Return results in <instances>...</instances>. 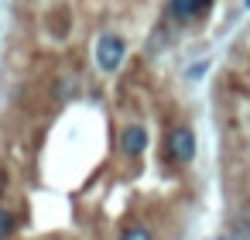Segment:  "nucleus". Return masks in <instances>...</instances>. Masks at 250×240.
I'll list each match as a JSON object with an SVG mask.
<instances>
[{
    "mask_svg": "<svg viewBox=\"0 0 250 240\" xmlns=\"http://www.w3.org/2000/svg\"><path fill=\"white\" fill-rule=\"evenodd\" d=\"M165 151H168L171 161L188 165L195 158V134H192V127H185V124L182 127H171L168 137H165Z\"/></svg>",
    "mask_w": 250,
    "mask_h": 240,
    "instance_id": "obj_2",
    "label": "nucleus"
},
{
    "mask_svg": "<svg viewBox=\"0 0 250 240\" xmlns=\"http://www.w3.org/2000/svg\"><path fill=\"white\" fill-rule=\"evenodd\" d=\"M209 4H212V0H168V14H171L175 21L188 24V21H195L199 14H206Z\"/></svg>",
    "mask_w": 250,
    "mask_h": 240,
    "instance_id": "obj_4",
    "label": "nucleus"
},
{
    "mask_svg": "<svg viewBox=\"0 0 250 240\" xmlns=\"http://www.w3.org/2000/svg\"><path fill=\"white\" fill-rule=\"evenodd\" d=\"M120 240H154V233L147 226H130V230L120 233Z\"/></svg>",
    "mask_w": 250,
    "mask_h": 240,
    "instance_id": "obj_6",
    "label": "nucleus"
},
{
    "mask_svg": "<svg viewBox=\"0 0 250 240\" xmlns=\"http://www.w3.org/2000/svg\"><path fill=\"white\" fill-rule=\"evenodd\" d=\"M14 230H18V213L0 206V240H11V237H14Z\"/></svg>",
    "mask_w": 250,
    "mask_h": 240,
    "instance_id": "obj_5",
    "label": "nucleus"
},
{
    "mask_svg": "<svg viewBox=\"0 0 250 240\" xmlns=\"http://www.w3.org/2000/svg\"><path fill=\"white\" fill-rule=\"evenodd\" d=\"M4 192H7V172L0 168V196H4Z\"/></svg>",
    "mask_w": 250,
    "mask_h": 240,
    "instance_id": "obj_8",
    "label": "nucleus"
},
{
    "mask_svg": "<svg viewBox=\"0 0 250 240\" xmlns=\"http://www.w3.org/2000/svg\"><path fill=\"white\" fill-rule=\"evenodd\" d=\"M243 4H247V7H250V0H243Z\"/></svg>",
    "mask_w": 250,
    "mask_h": 240,
    "instance_id": "obj_10",
    "label": "nucleus"
},
{
    "mask_svg": "<svg viewBox=\"0 0 250 240\" xmlns=\"http://www.w3.org/2000/svg\"><path fill=\"white\" fill-rule=\"evenodd\" d=\"M72 86H76V83H72V79H65L62 86H55V96H69V93H72Z\"/></svg>",
    "mask_w": 250,
    "mask_h": 240,
    "instance_id": "obj_7",
    "label": "nucleus"
},
{
    "mask_svg": "<svg viewBox=\"0 0 250 240\" xmlns=\"http://www.w3.org/2000/svg\"><path fill=\"white\" fill-rule=\"evenodd\" d=\"M144 148H147V131H144V124H127V127L120 131V151H124L127 158H137V154H144Z\"/></svg>",
    "mask_w": 250,
    "mask_h": 240,
    "instance_id": "obj_3",
    "label": "nucleus"
},
{
    "mask_svg": "<svg viewBox=\"0 0 250 240\" xmlns=\"http://www.w3.org/2000/svg\"><path fill=\"white\" fill-rule=\"evenodd\" d=\"M124 55H127V42L120 35H113V31L100 35V42H96V62H100L103 72H117L120 62H124Z\"/></svg>",
    "mask_w": 250,
    "mask_h": 240,
    "instance_id": "obj_1",
    "label": "nucleus"
},
{
    "mask_svg": "<svg viewBox=\"0 0 250 240\" xmlns=\"http://www.w3.org/2000/svg\"><path fill=\"white\" fill-rule=\"evenodd\" d=\"M199 72H206V62H199V65H192V69H188V76H192V79H195Z\"/></svg>",
    "mask_w": 250,
    "mask_h": 240,
    "instance_id": "obj_9",
    "label": "nucleus"
}]
</instances>
